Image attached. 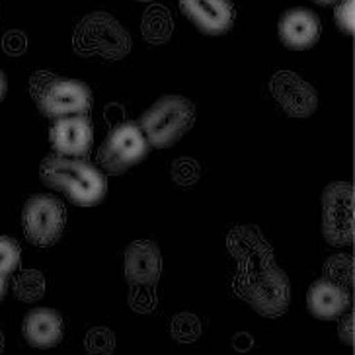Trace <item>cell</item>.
<instances>
[{
    "instance_id": "6da1fadb",
    "label": "cell",
    "mask_w": 355,
    "mask_h": 355,
    "mask_svg": "<svg viewBox=\"0 0 355 355\" xmlns=\"http://www.w3.org/2000/svg\"><path fill=\"white\" fill-rule=\"evenodd\" d=\"M232 256L241 261L234 277V293L261 316L275 318L287 313L291 287L287 275L275 266L272 246L252 227L234 229L229 236Z\"/></svg>"
},
{
    "instance_id": "7a4b0ae2",
    "label": "cell",
    "mask_w": 355,
    "mask_h": 355,
    "mask_svg": "<svg viewBox=\"0 0 355 355\" xmlns=\"http://www.w3.org/2000/svg\"><path fill=\"white\" fill-rule=\"evenodd\" d=\"M40 176L47 188L61 191L76 205H96L107 191L102 170L80 158L47 155L42 160Z\"/></svg>"
},
{
    "instance_id": "3957f363",
    "label": "cell",
    "mask_w": 355,
    "mask_h": 355,
    "mask_svg": "<svg viewBox=\"0 0 355 355\" xmlns=\"http://www.w3.org/2000/svg\"><path fill=\"white\" fill-rule=\"evenodd\" d=\"M196 119V105L189 98L180 94H168L158 98L155 104L139 117L143 135L146 137L148 146L168 148L176 145L182 137L189 131Z\"/></svg>"
},
{
    "instance_id": "277c9868",
    "label": "cell",
    "mask_w": 355,
    "mask_h": 355,
    "mask_svg": "<svg viewBox=\"0 0 355 355\" xmlns=\"http://www.w3.org/2000/svg\"><path fill=\"white\" fill-rule=\"evenodd\" d=\"M30 92L47 119L84 115L92 105V92L86 83L51 73L33 74Z\"/></svg>"
},
{
    "instance_id": "5b68a950",
    "label": "cell",
    "mask_w": 355,
    "mask_h": 355,
    "mask_svg": "<svg viewBox=\"0 0 355 355\" xmlns=\"http://www.w3.org/2000/svg\"><path fill=\"white\" fill-rule=\"evenodd\" d=\"M74 49L83 55H100L117 61L131 49V37L114 16L92 12L84 16L74 32Z\"/></svg>"
},
{
    "instance_id": "8992f818",
    "label": "cell",
    "mask_w": 355,
    "mask_h": 355,
    "mask_svg": "<svg viewBox=\"0 0 355 355\" xmlns=\"http://www.w3.org/2000/svg\"><path fill=\"white\" fill-rule=\"evenodd\" d=\"M64 207L55 196L37 193L26 201L21 209V227L33 246H53L63 236Z\"/></svg>"
},
{
    "instance_id": "52a82bcc",
    "label": "cell",
    "mask_w": 355,
    "mask_h": 355,
    "mask_svg": "<svg viewBox=\"0 0 355 355\" xmlns=\"http://www.w3.org/2000/svg\"><path fill=\"white\" fill-rule=\"evenodd\" d=\"M148 148L150 146L146 143V137L143 135L141 127L127 121L115 125L107 133L98 150V160L107 172L121 174L139 164L148 155Z\"/></svg>"
},
{
    "instance_id": "ba28073f",
    "label": "cell",
    "mask_w": 355,
    "mask_h": 355,
    "mask_svg": "<svg viewBox=\"0 0 355 355\" xmlns=\"http://www.w3.org/2000/svg\"><path fill=\"white\" fill-rule=\"evenodd\" d=\"M354 189L349 184H330L322 193V230L326 242L347 246L354 242Z\"/></svg>"
},
{
    "instance_id": "9c48e42d",
    "label": "cell",
    "mask_w": 355,
    "mask_h": 355,
    "mask_svg": "<svg viewBox=\"0 0 355 355\" xmlns=\"http://www.w3.org/2000/svg\"><path fill=\"white\" fill-rule=\"evenodd\" d=\"M49 137L59 157L83 158L94 145V129L86 115H69L55 119Z\"/></svg>"
},
{
    "instance_id": "30bf717a",
    "label": "cell",
    "mask_w": 355,
    "mask_h": 355,
    "mask_svg": "<svg viewBox=\"0 0 355 355\" xmlns=\"http://www.w3.org/2000/svg\"><path fill=\"white\" fill-rule=\"evenodd\" d=\"M272 92L279 102L283 112L291 117H309L316 112L318 94L313 86L304 83L301 76L289 71H282L272 78Z\"/></svg>"
},
{
    "instance_id": "8fae6325",
    "label": "cell",
    "mask_w": 355,
    "mask_h": 355,
    "mask_svg": "<svg viewBox=\"0 0 355 355\" xmlns=\"http://www.w3.org/2000/svg\"><path fill=\"white\" fill-rule=\"evenodd\" d=\"M180 10L199 32L207 35L227 33L234 21L230 0H180Z\"/></svg>"
},
{
    "instance_id": "7c38bea8",
    "label": "cell",
    "mask_w": 355,
    "mask_h": 355,
    "mask_svg": "<svg viewBox=\"0 0 355 355\" xmlns=\"http://www.w3.org/2000/svg\"><path fill=\"white\" fill-rule=\"evenodd\" d=\"M162 272L160 248L153 241H135L125 250V277L135 287H155Z\"/></svg>"
},
{
    "instance_id": "4fadbf2b",
    "label": "cell",
    "mask_w": 355,
    "mask_h": 355,
    "mask_svg": "<svg viewBox=\"0 0 355 355\" xmlns=\"http://www.w3.org/2000/svg\"><path fill=\"white\" fill-rule=\"evenodd\" d=\"M277 33L285 47L295 51L309 49L320 40V18L309 8H291L282 14Z\"/></svg>"
},
{
    "instance_id": "5bb4252c",
    "label": "cell",
    "mask_w": 355,
    "mask_h": 355,
    "mask_svg": "<svg viewBox=\"0 0 355 355\" xmlns=\"http://www.w3.org/2000/svg\"><path fill=\"white\" fill-rule=\"evenodd\" d=\"M306 306L313 316L320 320H334L347 311L349 306V293L345 291L344 285L330 282V279H318L309 287L306 293Z\"/></svg>"
},
{
    "instance_id": "9a60e30c",
    "label": "cell",
    "mask_w": 355,
    "mask_h": 355,
    "mask_svg": "<svg viewBox=\"0 0 355 355\" xmlns=\"http://www.w3.org/2000/svg\"><path fill=\"white\" fill-rule=\"evenodd\" d=\"M21 334L32 347H55L63 338V318L53 309H33L24 318Z\"/></svg>"
},
{
    "instance_id": "2e32d148",
    "label": "cell",
    "mask_w": 355,
    "mask_h": 355,
    "mask_svg": "<svg viewBox=\"0 0 355 355\" xmlns=\"http://www.w3.org/2000/svg\"><path fill=\"white\" fill-rule=\"evenodd\" d=\"M143 35L148 43H164L172 35V20L166 8L153 6L145 12L143 24H141Z\"/></svg>"
},
{
    "instance_id": "e0dca14e",
    "label": "cell",
    "mask_w": 355,
    "mask_h": 355,
    "mask_svg": "<svg viewBox=\"0 0 355 355\" xmlns=\"http://www.w3.org/2000/svg\"><path fill=\"white\" fill-rule=\"evenodd\" d=\"M43 293H45V279L42 273L35 270L21 272L14 279V295L24 303H33V301L42 299Z\"/></svg>"
},
{
    "instance_id": "ac0fdd59",
    "label": "cell",
    "mask_w": 355,
    "mask_h": 355,
    "mask_svg": "<svg viewBox=\"0 0 355 355\" xmlns=\"http://www.w3.org/2000/svg\"><path fill=\"white\" fill-rule=\"evenodd\" d=\"M84 347L90 355H112L115 349V336L110 328L98 326L92 328L86 340H84Z\"/></svg>"
},
{
    "instance_id": "d6986e66",
    "label": "cell",
    "mask_w": 355,
    "mask_h": 355,
    "mask_svg": "<svg viewBox=\"0 0 355 355\" xmlns=\"http://www.w3.org/2000/svg\"><path fill=\"white\" fill-rule=\"evenodd\" d=\"M199 332H201V324L196 318V314L182 313L172 320V336L182 344L198 340Z\"/></svg>"
},
{
    "instance_id": "ffe728a7",
    "label": "cell",
    "mask_w": 355,
    "mask_h": 355,
    "mask_svg": "<svg viewBox=\"0 0 355 355\" xmlns=\"http://www.w3.org/2000/svg\"><path fill=\"white\" fill-rule=\"evenodd\" d=\"M20 246L10 236H0V273L12 275L20 268Z\"/></svg>"
},
{
    "instance_id": "44dd1931",
    "label": "cell",
    "mask_w": 355,
    "mask_h": 355,
    "mask_svg": "<svg viewBox=\"0 0 355 355\" xmlns=\"http://www.w3.org/2000/svg\"><path fill=\"white\" fill-rule=\"evenodd\" d=\"M326 279L330 282L340 283V285H352L354 282V263L352 258H345V256H336L332 260L326 261Z\"/></svg>"
},
{
    "instance_id": "7402d4cb",
    "label": "cell",
    "mask_w": 355,
    "mask_h": 355,
    "mask_svg": "<svg viewBox=\"0 0 355 355\" xmlns=\"http://www.w3.org/2000/svg\"><path fill=\"white\" fill-rule=\"evenodd\" d=\"M334 20L338 30L345 35H352L355 28V4L354 0H338L336 2Z\"/></svg>"
},
{
    "instance_id": "603a6c76",
    "label": "cell",
    "mask_w": 355,
    "mask_h": 355,
    "mask_svg": "<svg viewBox=\"0 0 355 355\" xmlns=\"http://www.w3.org/2000/svg\"><path fill=\"white\" fill-rule=\"evenodd\" d=\"M340 338L347 345L354 344V314L347 313L340 322Z\"/></svg>"
},
{
    "instance_id": "cb8c5ba5",
    "label": "cell",
    "mask_w": 355,
    "mask_h": 355,
    "mask_svg": "<svg viewBox=\"0 0 355 355\" xmlns=\"http://www.w3.org/2000/svg\"><path fill=\"white\" fill-rule=\"evenodd\" d=\"M6 92H8V78H6V74L0 71V102L4 100Z\"/></svg>"
},
{
    "instance_id": "d4e9b609",
    "label": "cell",
    "mask_w": 355,
    "mask_h": 355,
    "mask_svg": "<svg viewBox=\"0 0 355 355\" xmlns=\"http://www.w3.org/2000/svg\"><path fill=\"white\" fill-rule=\"evenodd\" d=\"M6 289H8V277L0 273V301L4 299V295H6Z\"/></svg>"
},
{
    "instance_id": "484cf974",
    "label": "cell",
    "mask_w": 355,
    "mask_h": 355,
    "mask_svg": "<svg viewBox=\"0 0 355 355\" xmlns=\"http://www.w3.org/2000/svg\"><path fill=\"white\" fill-rule=\"evenodd\" d=\"M313 2H316L318 6H332V4H336L338 0H313Z\"/></svg>"
},
{
    "instance_id": "4316f807",
    "label": "cell",
    "mask_w": 355,
    "mask_h": 355,
    "mask_svg": "<svg viewBox=\"0 0 355 355\" xmlns=\"http://www.w3.org/2000/svg\"><path fill=\"white\" fill-rule=\"evenodd\" d=\"M4 352V336H2V332H0V354Z\"/></svg>"
}]
</instances>
